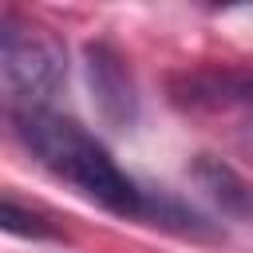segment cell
<instances>
[{"mask_svg":"<svg viewBox=\"0 0 253 253\" xmlns=\"http://www.w3.org/2000/svg\"><path fill=\"white\" fill-rule=\"evenodd\" d=\"M8 123H12V134L20 138V146L47 174H55L59 182H67L75 194L103 206L107 213L142 221L146 190L115 166L107 146L87 126H79L75 119L59 115L51 107H16V111H8Z\"/></svg>","mask_w":253,"mask_h":253,"instance_id":"6da1fadb","label":"cell"},{"mask_svg":"<svg viewBox=\"0 0 253 253\" xmlns=\"http://www.w3.org/2000/svg\"><path fill=\"white\" fill-rule=\"evenodd\" d=\"M0 75L8 91V111L16 107H51L55 91L67 79V55L51 28L24 20L20 12L0 16Z\"/></svg>","mask_w":253,"mask_h":253,"instance_id":"7a4b0ae2","label":"cell"},{"mask_svg":"<svg viewBox=\"0 0 253 253\" xmlns=\"http://www.w3.org/2000/svg\"><path fill=\"white\" fill-rule=\"evenodd\" d=\"M170 103L186 115L241 119L253 142V67H194L170 75Z\"/></svg>","mask_w":253,"mask_h":253,"instance_id":"3957f363","label":"cell"},{"mask_svg":"<svg viewBox=\"0 0 253 253\" xmlns=\"http://www.w3.org/2000/svg\"><path fill=\"white\" fill-rule=\"evenodd\" d=\"M83 71H87L95 115L111 130H130L138 119V87H134V75L123 51L107 40H95L83 47Z\"/></svg>","mask_w":253,"mask_h":253,"instance_id":"277c9868","label":"cell"},{"mask_svg":"<svg viewBox=\"0 0 253 253\" xmlns=\"http://www.w3.org/2000/svg\"><path fill=\"white\" fill-rule=\"evenodd\" d=\"M194 178L202 182V190H206L225 213H245V210H253V190H249L245 178H241L233 166H225L221 158L202 154V158L194 162Z\"/></svg>","mask_w":253,"mask_h":253,"instance_id":"5b68a950","label":"cell"},{"mask_svg":"<svg viewBox=\"0 0 253 253\" xmlns=\"http://www.w3.org/2000/svg\"><path fill=\"white\" fill-rule=\"evenodd\" d=\"M0 221H4V229H8V233H16V237H32V241H63V229H59L43 210L20 206V202H16V194H4Z\"/></svg>","mask_w":253,"mask_h":253,"instance_id":"8992f818","label":"cell"}]
</instances>
